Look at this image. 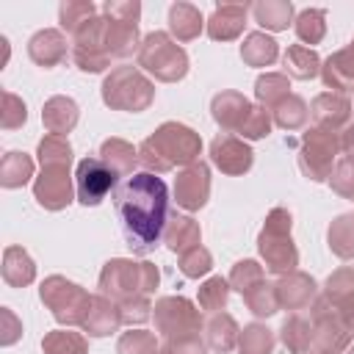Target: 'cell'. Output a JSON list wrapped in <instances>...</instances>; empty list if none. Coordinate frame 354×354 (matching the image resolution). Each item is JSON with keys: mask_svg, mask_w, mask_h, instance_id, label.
Returning a JSON list of instances; mask_svg holds the SVG:
<instances>
[{"mask_svg": "<svg viewBox=\"0 0 354 354\" xmlns=\"http://www.w3.org/2000/svg\"><path fill=\"white\" fill-rule=\"evenodd\" d=\"M329 249L340 257V260H351L354 257V213H340L326 232Z\"/></svg>", "mask_w": 354, "mask_h": 354, "instance_id": "cell-35", "label": "cell"}, {"mask_svg": "<svg viewBox=\"0 0 354 354\" xmlns=\"http://www.w3.org/2000/svg\"><path fill=\"white\" fill-rule=\"evenodd\" d=\"M116 216L122 221V232L127 246L136 254H149L169 224V188L152 171L130 174L113 191Z\"/></svg>", "mask_w": 354, "mask_h": 354, "instance_id": "cell-1", "label": "cell"}, {"mask_svg": "<svg viewBox=\"0 0 354 354\" xmlns=\"http://www.w3.org/2000/svg\"><path fill=\"white\" fill-rule=\"evenodd\" d=\"M207 196H210V169H207V163L196 160L177 174L174 199L185 210H199V207H205Z\"/></svg>", "mask_w": 354, "mask_h": 354, "instance_id": "cell-14", "label": "cell"}, {"mask_svg": "<svg viewBox=\"0 0 354 354\" xmlns=\"http://www.w3.org/2000/svg\"><path fill=\"white\" fill-rule=\"evenodd\" d=\"M351 44H354V41H351Z\"/></svg>", "mask_w": 354, "mask_h": 354, "instance_id": "cell-60", "label": "cell"}, {"mask_svg": "<svg viewBox=\"0 0 354 354\" xmlns=\"http://www.w3.org/2000/svg\"><path fill=\"white\" fill-rule=\"evenodd\" d=\"M105 47H108L111 58H127L136 50H141V44H138V22L105 17Z\"/></svg>", "mask_w": 354, "mask_h": 354, "instance_id": "cell-22", "label": "cell"}, {"mask_svg": "<svg viewBox=\"0 0 354 354\" xmlns=\"http://www.w3.org/2000/svg\"><path fill=\"white\" fill-rule=\"evenodd\" d=\"M100 158L113 174L122 177V174H133V166L138 160V149H133V144H127L122 138H105L100 147Z\"/></svg>", "mask_w": 354, "mask_h": 354, "instance_id": "cell-30", "label": "cell"}, {"mask_svg": "<svg viewBox=\"0 0 354 354\" xmlns=\"http://www.w3.org/2000/svg\"><path fill=\"white\" fill-rule=\"evenodd\" d=\"M285 72L296 80H310L321 72V58L313 47L304 44H290L285 50Z\"/></svg>", "mask_w": 354, "mask_h": 354, "instance_id": "cell-32", "label": "cell"}, {"mask_svg": "<svg viewBox=\"0 0 354 354\" xmlns=\"http://www.w3.org/2000/svg\"><path fill=\"white\" fill-rule=\"evenodd\" d=\"M310 321H313V351L318 354H340L348 348L351 329L340 321L337 310L326 296H318L310 304Z\"/></svg>", "mask_w": 354, "mask_h": 354, "instance_id": "cell-8", "label": "cell"}, {"mask_svg": "<svg viewBox=\"0 0 354 354\" xmlns=\"http://www.w3.org/2000/svg\"><path fill=\"white\" fill-rule=\"evenodd\" d=\"M321 77L329 88H335V94H346L354 91V44L337 50L335 55H329L321 64Z\"/></svg>", "mask_w": 354, "mask_h": 354, "instance_id": "cell-21", "label": "cell"}, {"mask_svg": "<svg viewBox=\"0 0 354 354\" xmlns=\"http://www.w3.org/2000/svg\"><path fill=\"white\" fill-rule=\"evenodd\" d=\"M329 183L335 188V194L346 196V199H354V163L351 160H340L332 174H329Z\"/></svg>", "mask_w": 354, "mask_h": 354, "instance_id": "cell-51", "label": "cell"}, {"mask_svg": "<svg viewBox=\"0 0 354 354\" xmlns=\"http://www.w3.org/2000/svg\"><path fill=\"white\" fill-rule=\"evenodd\" d=\"M163 241H166V246H169L174 254H183V252L199 246L202 230H199V224H196L191 216H177V213H174V216L169 218L166 230H163Z\"/></svg>", "mask_w": 354, "mask_h": 354, "instance_id": "cell-25", "label": "cell"}, {"mask_svg": "<svg viewBox=\"0 0 354 354\" xmlns=\"http://www.w3.org/2000/svg\"><path fill=\"white\" fill-rule=\"evenodd\" d=\"M210 160L224 174H246L254 163V152L243 138L232 133H221L210 141Z\"/></svg>", "mask_w": 354, "mask_h": 354, "instance_id": "cell-13", "label": "cell"}, {"mask_svg": "<svg viewBox=\"0 0 354 354\" xmlns=\"http://www.w3.org/2000/svg\"><path fill=\"white\" fill-rule=\"evenodd\" d=\"M230 296V282L221 277H210L199 285V307L207 313H221Z\"/></svg>", "mask_w": 354, "mask_h": 354, "instance_id": "cell-45", "label": "cell"}, {"mask_svg": "<svg viewBox=\"0 0 354 354\" xmlns=\"http://www.w3.org/2000/svg\"><path fill=\"white\" fill-rule=\"evenodd\" d=\"M152 318H155V329L166 340H180V337H188V335H199V326H202L199 310L183 296L158 299L155 307H152Z\"/></svg>", "mask_w": 354, "mask_h": 354, "instance_id": "cell-9", "label": "cell"}, {"mask_svg": "<svg viewBox=\"0 0 354 354\" xmlns=\"http://www.w3.org/2000/svg\"><path fill=\"white\" fill-rule=\"evenodd\" d=\"M119 174H113L100 155H88L77 163L75 171V191L83 205H100L111 191H116Z\"/></svg>", "mask_w": 354, "mask_h": 354, "instance_id": "cell-11", "label": "cell"}, {"mask_svg": "<svg viewBox=\"0 0 354 354\" xmlns=\"http://www.w3.org/2000/svg\"><path fill=\"white\" fill-rule=\"evenodd\" d=\"M77 116H80V111H77V102L72 97H50L44 102V111H41V122H44L47 133L64 136V138L77 124Z\"/></svg>", "mask_w": 354, "mask_h": 354, "instance_id": "cell-24", "label": "cell"}, {"mask_svg": "<svg viewBox=\"0 0 354 354\" xmlns=\"http://www.w3.org/2000/svg\"><path fill=\"white\" fill-rule=\"evenodd\" d=\"M25 119H28L25 102H22L17 94L6 91V94H3V119H0L3 130H14V127H22V124H25Z\"/></svg>", "mask_w": 354, "mask_h": 354, "instance_id": "cell-50", "label": "cell"}, {"mask_svg": "<svg viewBox=\"0 0 354 354\" xmlns=\"http://www.w3.org/2000/svg\"><path fill=\"white\" fill-rule=\"evenodd\" d=\"M332 307L337 310V315H340V321L354 332V293H348V296H343V299H337V301H332Z\"/></svg>", "mask_w": 354, "mask_h": 354, "instance_id": "cell-56", "label": "cell"}, {"mask_svg": "<svg viewBox=\"0 0 354 354\" xmlns=\"http://www.w3.org/2000/svg\"><path fill=\"white\" fill-rule=\"evenodd\" d=\"M119 310H122V324H144L152 313V304H149V299L147 296H141V299H133V301H124V304H119Z\"/></svg>", "mask_w": 354, "mask_h": 354, "instance_id": "cell-52", "label": "cell"}, {"mask_svg": "<svg viewBox=\"0 0 354 354\" xmlns=\"http://www.w3.org/2000/svg\"><path fill=\"white\" fill-rule=\"evenodd\" d=\"M158 337L147 329H130L119 337L116 343V354H158Z\"/></svg>", "mask_w": 354, "mask_h": 354, "instance_id": "cell-46", "label": "cell"}, {"mask_svg": "<svg viewBox=\"0 0 354 354\" xmlns=\"http://www.w3.org/2000/svg\"><path fill=\"white\" fill-rule=\"evenodd\" d=\"M279 340L285 343V348L290 354H310V348H313V321H310V315L290 313L282 321Z\"/></svg>", "mask_w": 354, "mask_h": 354, "instance_id": "cell-26", "label": "cell"}, {"mask_svg": "<svg viewBox=\"0 0 354 354\" xmlns=\"http://www.w3.org/2000/svg\"><path fill=\"white\" fill-rule=\"evenodd\" d=\"M290 83H288V75H282V72H266V75H260L257 77V83H254V97L266 105V108H274L277 102H282L290 91Z\"/></svg>", "mask_w": 354, "mask_h": 354, "instance_id": "cell-38", "label": "cell"}, {"mask_svg": "<svg viewBox=\"0 0 354 354\" xmlns=\"http://www.w3.org/2000/svg\"><path fill=\"white\" fill-rule=\"evenodd\" d=\"M266 279V271H263V266H257L254 260H238L235 266H232V271H230V288L232 290H238L241 296L243 293H249L254 285H260Z\"/></svg>", "mask_w": 354, "mask_h": 354, "instance_id": "cell-44", "label": "cell"}, {"mask_svg": "<svg viewBox=\"0 0 354 354\" xmlns=\"http://www.w3.org/2000/svg\"><path fill=\"white\" fill-rule=\"evenodd\" d=\"M246 6L243 3H221L213 8L210 19H207V36L213 41H232L241 36L243 25H246Z\"/></svg>", "mask_w": 354, "mask_h": 354, "instance_id": "cell-19", "label": "cell"}, {"mask_svg": "<svg viewBox=\"0 0 354 354\" xmlns=\"http://www.w3.org/2000/svg\"><path fill=\"white\" fill-rule=\"evenodd\" d=\"M210 268H213V257H210V252L205 246H194V249L180 254V271L185 277H191V279L205 277Z\"/></svg>", "mask_w": 354, "mask_h": 354, "instance_id": "cell-47", "label": "cell"}, {"mask_svg": "<svg viewBox=\"0 0 354 354\" xmlns=\"http://www.w3.org/2000/svg\"><path fill=\"white\" fill-rule=\"evenodd\" d=\"M105 14L113 17V19H130V22H138L141 6H138V3H105Z\"/></svg>", "mask_w": 354, "mask_h": 354, "instance_id": "cell-54", "label": "cell"}, {"mask_svg": "<svg viewBox=\"0 0 354 354\" xmlns=\"http://www.w3.org/2000/svg\"><path fill=\"white\" fill-rule=\"evenodd\" d=\"M3 279L11 288H25L36 279V266L22 246H8L3 252Z\"/></svg>", "mask_w": 354, "mask_h": 354, "instance_id": "cell-28", "label": "cell"}, {"mask_svg": "<svg viewBox=\"0 0 354 354\" xmlns=\"http://www.w3.org/2000/svg\"><path fill=\"white\" fill-rule=\"evenodd\" d=\"M39 293H41V301L50 307L53 318L58 324H66V326H83V321L91 310V301H94V296L88 290H83L80 285H75L58 274L47 277L41 282Z\"/></svg>", "mask_w": 354, "mask_h": 354, "instance_id": "cell-6", "label": "cell"}, {"mask_svg": "<svg viewBox=\"0 0 354 354\" xmlns=\"http://www.w3.org/2000/svg\"><path fill=\"white\" fill-rule=\"evenodd\" d=\"M293 28L304 44H318L326 33V11L324 8H304V11H299Z\"/></svg>", "mask_w": 354, "mask_h": 354, "instance_id": "cell-40", "label": "cell"}, {"mask_svg": "<svg viewBox=\"0 0 354 354\" xmlns=\"http://www.w3.org/2000/svg\"><path fill=\"white\" fill-rule=\"evenodd\" d=\"M163 346L171 354H207V343L199 335H188V337H180V340H166Z\"/></svg>", "mask_w": 354, "mask_h": 354, "instance_id": "cell-53", "label": "cell"}, {"mask_svg": "<svg viewBox=\"0 0 354 354\" xmlns=\"http://www.w3.org/2000/svg\"><path fill=\"white\" fill-rule=\"evenodd\" d=\"M274 285H277L279 307L293 310V313L307 310V307L318 299L315 279H313V277H307V274H301V271H290V274H285V277H282L279 282H274Z\"/></svg>", "mask_w": 354, "mask_h": 354, "instance_id": "cell-17", "label": "cell"}, {"mask_svg": "<svg viewBox=\"0 0 354 354\" xmlns=\"http://www.w3.org/2000/svg\"><path fill=\"white\" fill-rule=\"evenodd\" d=\"M205 335H207V346L218 354H227L238 346V337H241V329L235 324L232 315L227 313H213L205 324Z\"/></svg>", "mask_w": 354, "mask_h": 354, "instance_id": "cell-27", "label": "cell"}, {"mask_svg": "<svg viewBox=\"0 0 354 354\" xmlns=\"http://www.w3.org/2000/svg\"><path fill=\"white\" fill-rule=\"evenodd\" d=\"M243 301H246V307L257 315V318H268V315H274L277 310H279V299H277V285H271V282H260V285H254L249 293H243Z\"/></svg>", "mask_w": 354, "mask_h": 354, "instance_id": "cell-41", "label": "cell"}, {"mask_svg": "<svg viewBox=\"0 0 354 354\" xmlns=\"http://www.w3.org/2000/svg\"><path fill=\"white\" fill-rule=\"evenodd\" d=\"M155 100V86L136 66H116L102 80V102L116 111H147Z\"/></svg>", "mask_w": 354, "mask_h": 354, "instance_id": "cell-5", "label": "cell"}, {"mask_svg": "<svg viewBox=\"0 0 354 354\" xmlns=\"http://www.w3.org/2000/svg\"><path fill=\"white\" fill-rule=\"evenodd\" d=\"M274 332L263 324H249L241 329V337H238V351L241 354H271L274 351Z\"/></svg>", "mask_w": 354, "mask_h": 354, "instance_id": "cell-39", "label": "cell"}, {"mask_svg": "<svg viewBox=\"0 0 354 354\" xmlns=\"http://www.w3.org/2000/svg\"><path fill=\"white\" fill-rule=\"evenodd\" d=\"M72 61L83 72H102L111 66V55L105 47V19L94 17L88 19L75 36H72Z\"/></svg>", "mask_w": 354, "mask_h": 354, "instance_id": "cell-10", "label": "cell"}, {"mask_svg": "<svg viewBox=\"0 0 354 354\" xmlns=\"http://www.w3.org/2000/svg\"><path fill=\"white\" fill-rule=\"evenodd\" d=\"M202 14L194 3H174L169 8V30L177 36V41H191L202 33Z\"/></svg>", "mask_w": 354, "mask_h": 354, "instance_id": "cell-29", "label": "cell"}, {"mask_svg": "<svg viewBox=\"0 0 354 354\" xmlns=\"http://www.w3.org/2000/svg\"><path fill=\"white\" fill-rule=\"evenodd\" d=\"M138 66H144L160 83H177L188 72V55L169 33L155 30V33L144 36V41H141Z\"/></svg>", "mask_w": 354, "mask_h": 354, "instance_id": "cell-4", "label": "cell"}, {"mask_svg": "<svg viewBox=\"0 0 354 354\" xmlns=\"http://www.w3.org/2000/svg\"><path fill=\"white\" fill-rule=\"evenodd\" d=\"M210 111H213V119L218 122V127L224 133H238L243 127L249 111H252V102L238 91H221L213 97Z\"/></svg>", "mask_w": 354, "mask_h": 354, "instance_id": "cell-20", "label": "cell"}, {"mask_svg": "<svg viewBox=\"0 0 354 354\" xmlns=\"http://www.w3.org/2000/svg\"><path fill=\"white\" fill-rule=\"evenodd\" d=\"M313 354H318V351H313Z\"/></svg>", "mask_w": 354, "mask_h": 354, "instance_id": "cell-59", "label": "cell"}, {"mask_svg": "<svg viewBox=\"0 0 354 354\" xmlns=\"http://www.w3.org/2000/svg\"><path fill=\"white\" fill-rule=\"evenodd\" d=\"M268 130H271V116H268V111H266L263 105H252V111H249L243 127L238 130V138H243V141H246V138L254 141V138L268 136Z\"/></svg>", "mask_w": 354, "mask_h": 354, "instance_id": "cell-48", "label": "cell"}, {"mask_svg": "<svg viewBox=\"0 0 354 354\" xmlns=\"http://www.w3.org/2000/svg\"><path fill=\"white\" fill-rule=\"evenodd\" d=\"M0 315H3V324H6V326H3V346H11V343L19 337L22 326H19V321L14 318V313H11L8 307H3V313H0Z\"/></svg>", "mask_w": 354, "mask_h": 354, "instance_id": "cell-55", "label": "cell"}, {"mask_svg": "<svg viewBox=\"0 0 354 354\" xmlns=\"http://www.w3.org/2000/svg\"><path fill=\"white\" fill-rule=\"evenodd\" d=\"M33 177V160L25 152H6L0 163V183L3 188H19Z\"/></svg>", "mask_w": 354, "mask_h": 354, "instance_id": "cell-36", "label": "cell"}, {"mask_svg": "<svg viewBox=\"0 0 354 354\" xmlns=\"http://www.w3.org/2000/svg\"><path fill=\"white\" fill-rule=\"evenodd\" d=\"M348 293H354V266L337 268V271L326 279V285H324V296H326L329 301H337V299H343V296H348Z\"/></svg>", "mask_w": 354, "mask_h": 354, "instance_id": "cell-49", "label": "cell"}, {"mask_svg": "<svg viewBox=\"0 0 354 354\" xmlns=\"http://www.w3.org/2000/svg\"><path fill=\"white\" fill-rule=\"evenodd\" d=\"M66 53H69V44H66V36L61 30H53V28H44L39 33L30 36L28 41V55L33 64L50 69V66H58L61 61H66Z\"/></svg>", "mask_w": 354, "mask_h": 354, "instance_id": "cell-18", "label": "cell"}, {"mask_svg": "<svg viewBox=\"0 0 354 354\" xmlns=\"http://www.w3.org/2000/svg\"><path fill=\"white\" fill-rule=\"evenodd\" d=\"M340 152V133H329L321 127H307L301 136V149H299V169L307 180H329L335 169V155Z\"/></svg>", "mask_w": 354, "mask_h": 354, "instance_id": "cell-7", "label": "cell"}, {"mask_svg": "<svg viewBox=\"0 0 354 354\" xmlns=\"http://www.w3.org/2000/svg\"><path fill=\"white\" fill-rule=\"evenodd\" d=\"M279 55V47L277 41L268 36V33H249L241 44V58L249 64V66H271Z\"/></svg>", "mask_w": 354, "mask_h": 354, "instance_id": "cell-33", "label": "cell"}, {"mask_svg": "<svg viewBox=\"0 0 354 354\" xmlns=\"http://www.w3.org/2000/svg\"><path fill=\"white\" fill-rule=\"evenodd\" d=\"M122 326V310L116 301H111L108 296H94L91 301V310L83 321V332L91 335V337H105L111 332H116Z\"/></svg>", "mask_w": 354, "mask_h": 354, "instance_id": "cell-23", "label": "cell"}, {"mask_svg": "<svg viewBox=\"0 0 354 354\" xmlns=\"http://www.w3.org/2000/svg\"><path fill=\"white\" fill-rule=\"evenodd\" d=\"M39 163L41 166H69L72 163V147L64 136H44L39 141Z\"/></svg>", "mask_w": 354, "mask_h": 354, "instance_id": "cell-43", "label": "cell"}, {"mask_svg": "<svg viewBox=\"0 0 354 354\" xmlns=\"http://www.w3.org/2000/svg\"><path fill=\"white\" fill-rule=\"evenodd\" d=\"M199 152H202V138L191 127L180 122H163L149 138L141 141L138 160L149 171L163 174V171H171L174 166L196 163Z\"/></svg>", "mask_w": 354, "mask_h": 354, "instance_id": "cell-2", "label": "cell"}, {"mask_svg": "<svg viewBox=\"0 0 354 354\" xmlns=\"http://www.w3.org/2000/svg\"><path fill=\"white\" fill-rule=\"evenodd\" d=\"M254 22L266 30H285L293 19V3L290 0H260L252 6Z\"/></svg>", "mask_w": 354, "mask_h": 354, "instance_id": "cell-31", "label": "cell"}, {"mask_svg": "<svg viewBox=\"0 0 354 354\" xmlns=\"http://www.w3.org/2000/svg\"><path fill=\"white\" fill-rule=\"evenodd\" d=\"M340 152L346 155V160L354 163V124H348V127L340 133Z\"/></svg>", "mask_w": 354, "mask_h": 354, "instance_id": "cell-57", "label": "cell"}, {"mask_svg": "<svg viewBox=\"0 0 354 354\" xmlns=\"http://www.w3.org/2000/svg\"><path fill=\"white\" fill-rule=\"evenodd\" d=\"M94 11H97V8H94V3H88V0H66V3H61V11H58L61 28L75 36L88 19L97 17Z\"/></svg>", "mask_w": 354, "mask_h": 354, "instance_id": "cell-42", "label": "cell"}, {"mask_svg": "<svg viewBox=\"0 0 354 354\" xmlns=\"http://www.w3.org/2000/svg\"><path fill=\"white\" fill-rule=\"evenodd\" d=\"M41 351L44 354H88V343H86V337L80 332L55 329V332L44 335Z\"/></svg>", "mask_w": 354, "mask_h": 354, "instance_id": "cell-37", "label": "cell"}, {"mask_svg": "<svg viewBox=\"0 0 354 354\" xmlns=\"http://www.w3.org/2000/svg\"><path fill=\"white\" fill-rule=\"evenodd\" d=\"M271 113H274V122L288 133L290 130H301L307 124V119H310V108L299 94H288L282 102H277L271 108Z\"/></svg>", "mask_w": 354, "mask_h": 354, "instance_id": "cell-34", "label": "cell"}, {"mask_svg": "<svg viewBox=\"0 0 354 354\" xmlns=\"http://www.w3.org/2000/svg\"><path fill=\"white\" fill-rule=\"evenodd\" d=\"M33 196L44 210H64L75 196L69 166H41V174L33 183Z\"/></svg>", "mask_w": 354, "mask_h": 354, "instance_id": "cell-12", "label": "cell"}, {"mask_svg": "<svg viewBox=\"0 0 354 354\" xmlns=\"http://www.w3.org/2000/svg\"><path fill=\"white\" fill-rule=\"evenodd\" d=\"M310 119L315 122V127L329 130V133H340L351 124V102L346 94H335V91H324L313 100L310 105Z\"/></svg>", "mask_w": 354, "mask_h": 354, "instance_id": "cell-16", "label": "cell"}, {"mask_svg": "<svg viewBox=\"0 0 354 354\" xmlns=\"http://www.w3.org/2000/svg\"><path fill=\"white\" fill-rule=\"evenodd\" d=\"M160 282V271L152 263H136V260H108L100 274V293L108 296L116 304L149 296Z\"/></svg>", "mask_w": 354, "mask_h": 354, "instance_id": "cell-3", "label": "cell"}, {"mask_svg": "<svg viewBox=\"0 0 354 354\" xmlns=\"http://www.w3.org/2000/svg\"><path fill=\"white\" fill-rule=\"evenodd\" d=\"M257 249L271 274L285 277V274L296 271V266H299V252L290 241V232H266L263 230L257 238Z\"/></svg>", "mask_w": 354, "mask_h": 354, "instance_id": "cell-15", "label": "cell"}, {"mask_svg": "<svg viewBox=\"0 0 354 354\" xmlns=\"http://www.w3.org/2000/svg\"><path fill=\"white\" fill-rule=\"evenodd\" d=\"M346 354H354V346H351V348H348V351H346Z\"/></svg>", "mask_w": 354, "mask_h": 354, "instance_id": "cell-58", "label": "cell"}]
</instances>
